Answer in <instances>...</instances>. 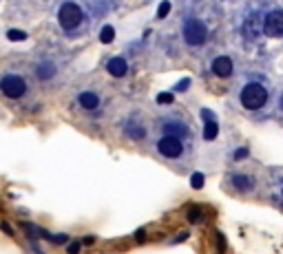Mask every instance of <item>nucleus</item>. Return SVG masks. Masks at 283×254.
Instances as JSON below:
<instances>
[{
  "instance_id": "nucleus-1",
  "label": "nucleus",
  "mask_w": 283,
  "mask_h": 254,
  "mask_svg": "<svg viewBox=\"0 0 283 254\" xmlns=\"http://www.w3.org/2000/svg\"><path fill=\"white\" fill-rule=\"evenodd\" d=\"M268 100H270V93H268V88H265L261 82H248V84H243L241 93H239V102H241V106L245 110H259V108H263L265 104H268Z\"/></svg>"
},
{
  "instance_id": "nucleus-2",
  "label": "nucleus",
  "mask_w": 283,
  "mask_h": 254,
  "mask_svg": "<svg viewBox=\"0 0 283 254\" xmlns=\"http://www.w3.org/2000/svg\"><path fill=\"white\" fill-rule=\"evenodd\" d=\"M0 93L5 100L20 102L29 93V82L20 73H5V76H0Z\"/></svg>"
},
{
  "instance_id": "nucleus-3",
  "label": "nucleus",
  "mask_w": 283,
  "mask_h": 254,
  "mask_svg": "<svg viewBox=\"0 0 283 254\" xmlns=\"http://www.w3.org/2000/svg\"><path fill=\"white\" fill-rule=\"evenodd\" d=\"M155 150L162 160H168V162H179L186 157V146H184V140L179 137H173V135H164L157 140L155 144Z\"/></svg>"
},
{
  "instance_id": "nucleus-4",
  "label": "nucleus",
  "mask_w": 283,
  "mask_h": 254,
  "mask_svg": "<svg viewBox=\"0 0 283 254\" xmlns=\"http://www.w3.org/2000/svg\"><path fill=\"white\" fill-rule=\"evenodd\" d=\"M82 20H84V12L80 4H76V2L60 4V9H58V22H60V27L65 31L78 29L80 24H82Z\"/></svg>"
},
{
  "instance_id": "nucleus-5",
  "label": "nucleus",
  "mask_w": 283,
  "mask_h": 254,
  "mask_svg": "<svg viewBox=\"0 0 283 254\" xmlns=\"http://www.w3.org/2000/svg\"><path fill=\"white\" fill-rule=\"evenodd\" d=\"M184 40L188 42L190 46H199L208 40V27L201 20L197 18H190L188 22L184 24Z\"/></svg>"
},
{
  "instance_id": "nucleus-6",
  "label": "nucleus",
  "mask_w": 283,
  "mask_h": 254,
  "mask_svg": "<svg viewBox=\"0 0 283 254\" xmlns=\"http://www.w3.org/2000/svg\"><path fill=\"white\" fill-rule=\"evenodd\" d=\"M261 34L268 38H281L283 36V9H274L263 18L261 22Z\"/></svg>"
},
{
  "instance_id": "nucleus-7",
  "label": "nucleus",
  "mask_w": 283,
  "mask_h": 254,
  "mask_svg": "<svg viewBox=\"0 0 283 254\" xmlns=\"http://www.w3.org/2000/svg\"><path fill=\"white\" fill-rule=\"evenodd\" d=\"M162 133L164 135H173V137H179V140H186L190 135V128L186 122H181L177 118H166L162 122Z\"/></svg>"
},
{
  "instance_id": "nucleus-8",
  "label": "nucleus",
  "mask_w": 283,
  "mask_h": 254,
  "mask_svg": "<svg viewBox=\"0 0 283 254\" xmlns=\"http://www.w3.org/2000/svg\"><path fill=\"white\" fill-rule=\"evenodd\" d=\"M270 194L274 199V204L283 208V168H276L270 174Z\"/></svg>"
},
{
  "instance_id": "nucleus-9",
  "label": "nucleus",
  "mask_w": 283,
  "mask_h": 254,
  "mask_svg": "<svg viewBox=\"0 0 283 254\" xmlns=\"http://www.w3.org/2000/svg\"><path fill=\"white\" fill-rule=\"evenodd\" d=\"M201 118H204V140L212 142L219 133V124H217V118L212 110L208 108H201Z\"/></svg>"
},
{
  "instance_id": "nucleus-10",
  "label": "nucleus",
  "mask_w": 283,
  "mask_h": 254,
  "mask_svg": "<svg viewBox=\"0 0 283 254\" xmlns=\"http://www.w3.org/2000/svg\"><path fill=\"white\" fill-rule=\"evenodd\" d=\"M232 71H234V64L228 56H219L212 60V73H215L217 78H230Z\"/></svg>"
},
{
  "instance_id": "nucleus-11",
  "label": "nucleus",
  "mask_w": 283,
  "mask_h": 254,
  "mask_svg": "<svg viewBox=\"0 0 283 254\" xmlns=\"http://www.w3.org/2000/svg\"><path fill=\"white\" fill-rule=\"evenodd\" d=\"M78 104L82 110H89V113H93V110L100 108V104H102V100H100L98 93L93 91H82L78 95Z\"/></svg>"
},
{
  "instance_id": "nucleus-12",
  "label": "nucleus",
  "mask_w": 283,
  "mask_h": 254,
  "mask_svg": "<svg viewBox=\"0 0 283 254\" xmlns=\"http://www.w3.org/2000/svg\"><path fill=\"white\" fill-rule=\"evenodd\" d=\"M56 73H58V66H56V62H51V60H42L38 66H36V78H38L40 82H49L56 78Z\"/></svg>"
},
{
  "instance_id": "nucleus-13",
  "label": "nucleus",
  "mask_w": 283,
  "mask_h": 254,
  "mask_svg": "<svg viewBox=\"0 0 283 254\" xmlns=\"http://www.w3.org/2000/svg\"><path fill=\"white\" fill-rule=\"evenodd\" d=\"M106 71L113 78H124L126 71H129V62H126L124 58H111V60L106 62Z\"/></svg>"
},
{
  "instance_id": "nucleus-14",
  "label": "nucleus",
  "mask_w": 283,
  "mask_h": 254,
  "mask_svg": "<svg viewBox=\"0 0 283 254\" xmlns=\"http://www.w3.org/2000/svg\"><path fill=\"white\" fill-rule=\"evenodd\" d=\"M230 184L234 186V190H239V192H248V190H252V179H250L248 174H243V172H234L230 177Z\"/></svg>"
},
{
  "instance_id": "nucleus-15",
  "label": "nucleus",
  "mask_w": 283,
  "mask_h": 254,
  "mask_svg": "<svg viewBox=\"0 0 283 254\" xmlns=\"http://www.w3.org/2000/svg\"><path fill=\"white\" fill-rule=\"evenodd\" d=\"M243 34L248 36L250 40L259 38V34H261V24H259V18H257V16H252L250 20H245V24H243Z\"/></svg>"
},
{
  "instance_id": "nucleus-16",
  "label": "nucleus",
  "mask_w": 283,
  "mask_h": 254,
  "mask_svg": "<svg viewBox=\"0 0 283 254\" xmlns=\"http://www.w3.org/2000/svg\"><path fill=\"white\" fill-rule=\"evenodd\" d=\"M124 135L131 137V140H142V137H144V126L137 124L135 120L126 122V124H124Z\"/></svg>"
},
{
  "instance_id": "nucleus-17",
  "label": "nucleus",
  "mask_w": 283,
  "mask_h": 254,
  "mask_svg": "<svg viewBox=\"0 0 283 254\" xmlns=\"http://www.w3.org/2000/svg\"><path fill=\"white\" fill-rule=\"evenodd\" d=\"M113 38H115V29L106 24V27L102 29V34H100V40H102L104 44H109V42H113Z\"/></svg>"
},
{
  "instance_id": "nucleus-18",
  "label": "nucleus",
  "mask_w": 283,
  "mask_h": 254,
  "mask_svg": "<svg viewBox=\"0 0 283 254\" xmlns=\"http://www.w3.org/2000/svg\"><path fill=\"white\" fill-rule=\"evenodd\" d=\"M168 12H170V2H168V0H162L159 7H157V18H166Z\"/></svg>"
},
{
  "instance_id": "nucleus-19",
  "label": "nucleus",
  "mask_w": 283,
  "mask_h": 254,
  "mask_svg": "<svg viewBox=\"0 0 283 254\" xmlns=\"http://www.w3.org/2000/svg\"><path fill=\"white\" fill-rule=\"evenodd\" d=\"M7 38L18 42V40H25V38H27V34H25V31H20V29H12V31H7Z\"/></svg>"
},
{
  "instance_id": "nucleus-20",
  "label": "nucleus",
  "mask_w": 283,
  "mask_h": 254,
  "mask_svg": "<svg viewBox=\"0 0 283 254\" xmlns=\"http://www.w3.org/2000/svg\"><path fill=\"white\" fill-rule=\"evenodd\" d=\"M190 186H193V188H201V186H204V174L195 172L193 177H190Z\"/></svg>"
},
{
  "instance_id": "nucleus-21",
  "label": "nucleus",
  "mask_w": 283,
  "mask_h": 254,
  "mask_svg": "<svg viewBox=\"0 0 283 254\" xmlns=\"http://www.w3.org/2000/svg\"><path fill=\"white\" fill-rule=\"evenodd\" d=\"M157 102L159 104H170V102H173V93H159L157 95Z\"/></svg>"
},
{
  "instance_id": "nucleus-22",
  "label": "nucleus",
  "mask_w": 283,
  "mask_h": 254,
  "mask_svg": "<svg viewBox=\"0 0 283 254\" xmlns=\"http://www.w3.org/2000/svg\"><path fill=\"white\" fill-rule=\"evenodd\" d=\"M250 152H248V148H239L237 152H234V160H243V157H248Z\"/></svg>"
},
{
  "instance_id": "nucleus-23",
  "label": "nucleus",
  "mask_w": 283,
  "mask_h": 254,
  "mask_svg": "<svg viewBox=\"0 0 283 254\" xmlns=\"http://www.w3.org/2000/svg\"><path fill=\"white\" fill-rule=\"evenodd\" d=\"M188 84H190V80H188V78H184V80H181L175 88H177V91H186V88H188Z\"/></svg>"
},
{
  "instance_id": "nucleus-24",
  "label": "nucleus",
  "mask_w": 283,
  "mask_h": 254,
  "mask_svg": "<svg viewBox=\"0 0 283 254\" xmlns=\"http://www.w3.org/2000/svg\"><path fill=\"white\" fill-rule=\"evenodd\" d=\"M78 250H80V246H78V243H73V246L69 248V254H78Z\"/></svg>"
},
{
  "instance_id": "nucleus-25",
  "label": "nucleus",
  "mask_w": 283,
  "mask_h": 254,
  "mask_svg": "<svg viewBox=\"0 0 283 254\" xmlns=\"http://www.w3.org/2000/svg\"><path fill=\"white\" fill-rule=\"evenodd\" d=\"M135 239H137V241H144V232H142V230L135 234Z\"/></svg>"
}]
</instances>
